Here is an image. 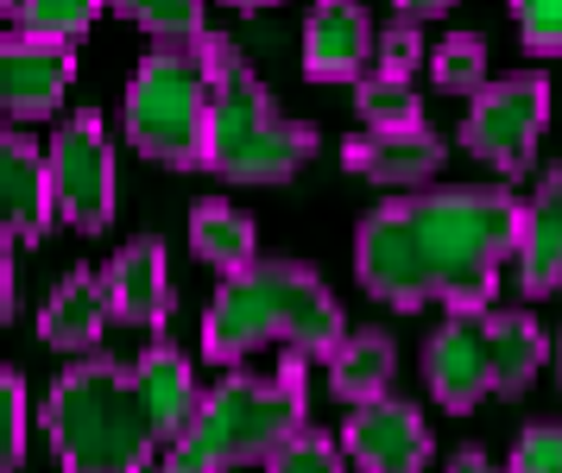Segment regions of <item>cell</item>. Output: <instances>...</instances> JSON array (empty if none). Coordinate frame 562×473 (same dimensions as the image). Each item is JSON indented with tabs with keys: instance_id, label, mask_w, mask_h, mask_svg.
I'll return each instance as SVG.
<instances>
[{
	"instance_id": "cell-1",
	"label": "cell",
	"mask_w": 562,
	"mask_h": 473,
	"mask_svg": "<svg viewBox=\"0 0 562 473\" xmlns=\"http://www.w3.org/2000/svg\"><path fill=\"white\" fill-rule=\"evenodd\" d=\"M525 202L506 183H456L405 202H380L355 227V278L392 309H486L499 266L518 247Z\"/></svg>"
},
{
	"instance_id": "cell-2",
	"label": "cell",
	"mask_w": 562,
	"mask_h": 473,
	"mask_svg": "<svg viewBox=\"0 0 562 473\" xmlns=\"http://www.w3.org/2000/svg\"><path fill=\"white\" fill-rule=\"evenodd\" d=\"M272 341L297 353H323V360L348 341L341 303L297 259H254V266L228 272V284L215 291L203 316V360H215V367H234Z\"/></svg>"
},
{
	"instance_id": "cell-3",
	"label": "cell",
	"mask_w": 562,
	"mask_h": 473,
	"mask_svg": "<svg viewBox=\"0 0 562 473\" xmlns=\"http://www.w3.org/2000/svg\"><path fill=\"white\" fill-rule=\"evenodd\" d=\"M304 360L310 353L291 348L272 379L228 373L215 392H203L190 429L158 454L153 473H234V468H247V461H272L310 417V367Z\"/></svg>"
},
{
	"instance_id": "cell-4",
	"label": "cell",
	"mask_w": 562,
	"mask_h": 473,
	"mask_svg": "<svg viewBox=\"0 0 562 473\" xmlns=\"http://www.w3.org/2000/svg\"><path fill=\"white\" fill-rule=\"evenodd\" d=\"M45 436H52L64 473H153L158 429L139 392V367L121 360H77L45 398Z\"/></svg>"
},
{
	"instance_id": "cell-5",
	"label": "cell",
	"mask_w": 562,
	"mask_h": 473,
	"mask_svg": "<svg viewBox=\"0 0 562 473\" xmlns=\"http://www.w3.org/2000/svg\"><path fill=\"white\" fill-rule=\"evenodd\" d=\"M209 50V146H203V171L228 177V183H291L316 151V126L284 121L266 82L247 70V57L222 38L203 32Z\"/></svg>"
},
{
	"instance_id": "cell-6",
	"label": "cell",
	"mask_w": 562,
	"mask_h": 473,
	"mask_svg": "<svg viewBox=\"0 0 562 473\" xmlns=\"http://www.w3.org/2000/svg\"><path fill=\"white\" fill-rule=\"evenodd\" d=\"M209 50L196 45H158L146 50V64L133 70L127 101H121V121H127V146L171 165V171H190L203 165L209 146Z\"/></svg>"
},
{
	"instance_id": "cell-7",
	"label": "cell",
	"mask_w": 562,
	"mask_h": 473,
	"mask_svg": "<svg viewBox=\"0 0 562 473\" xmlns=\"http://www.w3.org/2000/svg\"><path fill=\"white\" fill-rule=\"evenodd\" d=\"M543 121H550V82L537 70H512L474 95L468 121H461V146L499 177H525L537 139H543Z\"/></svg>"
},
{
	"instance_id": "cell-8",
	"label": "cell",
	"mask_w": 562,
	"mask_h": 473,
	"mask_svg": "<svg viewBox=\"0 0 562 473\" xmlns=\"http://www.w3.org/2000/svg\"><path fill=\"white\" fill-rule=\"evenodd\" d=\"M52 196L57 215L82 234L114 222V151H108L102 114H70L52 139Z\"/></svg>"
},
{
	"instance_id": "cell-9",
	"label": "cell",
	"mask_w": 562,
	"mask_h": 473,
	"mask_svg": "<svg viewBox=\"0 0 562 473\" xmlns=\"http://www.w3.org/2000/svg\"><path fill=\"white\" fill-rule=\"evenodd\" d=\"M424 379L430 398L449 417H468L493 392V341H486V309H449L442 328L424 341Z\"/></svg>"
},
{
	"instance_id": "cell-10",
	"label": "cell",
	"mask_w": 562,
	"mask_h": 473,
	"mask_svg": "<svg viewBox=\"0 0 562 473\" xmlns=\"http://www.w3.org/2000/svg\"><path fill=\"white\" fill-rule=\"evenodd\" d=\"M70 82H77L70 38H45V32H7L0 38V114L45 121L64 108Z\"/></svg>"
},
{
	"instance_id": "cell-11",
	"label": "cell",
	"mask_w": 562,
	"mask_h": 473,
	"mask_svg": "<svg viewBox=\"0 0 562 473\" xmlns=\"http://www.w3.org/2000/svg\"><path fill=\"white\" fill-rule=\"evenodd\" d=\"M341 449H348L355 473H424L430 468V424L417 417V404L385 392L373 404H355Z\"/></svg>"
},
{
	"instance_id": "cell-12",
	"label": "cell",
	"mask_w": 562,
	"mask_h": 473,
	"mask_svg": "<svg viewBox=\"0 0 562 473\" xmlns=\"http://www.w3.org/2000/svg\"><path fill=\"white\" fill-rule=\"evenodd\" d=\"M57 215L52 196V151H38L26 133L0 126V252L45 240Z\"/></svg>"
},
{
	"instance_id": "cell-13",
	"label": "cell",
	"mask_w": 562,
	"mask_h": 473,
	"mask_svg": "<svg viewBox=\"0 0 562 473\" xmlns=\"http://www.w3.org/2000/svg\"><path fill=\"white\" fill-rule=\"evenodd\" d=\"M380 57V32L360 0H316L304 20V76L310 82H360Z\"/></svg>"
},
{
	"instance_id": "cell-14",
	"label": "cell",
	"mask_w": 562,
	"mask_h": 473,
	"mask_svg": "<svg viewBox=\"0 0 562 473\" xmlns=\"http://www.w3.org/2000/svg\"><path fill=\"white\" fill-rule=\"evenodd\" d=\"M341 165L367 183H385V190H417L442 171V139H436L424 121H398V126H367L360 139L341 146Z\"/></svg>"
},
{
	"instance_id": "cell-15",
	"label": "cell",
	"mask_w": 562,
	"mask_h": 473,
	"mask_svg": "<svg viewBox=\"0 0 562 473\" xmlns=\"http://www.w3.org/2000/svg\"><path fill=\"white\" fill-rule=\"evenodd\" d=\"M512 266H518V291L525 297H550L562 284V165H550V177L537 183V196L525 202Z\"/></svg>"
},
{
	"instance_id": "cell-16",
	"label": "cell",
	"mask_w": 562,
	"mask_h": 473,
	"mask_svg": "<svg viewBox=\"0 0 562 473\" xmlns=\"http://www.w3.org/2000/svg\"><path fill=\"white\" fill-rule=\"evenodd\" d=\"M102 284H108L114 323H133V328H165L171 323V278H165V247H158L153 234L133 240V247L102 272Z\"/></svg>"
},
{
	"instance_id": "cell-17",
	"label": "cell",
	"mask_w": 562,
	"mask_h": 473,
	"mask_svg": "<svg viewBox=\"0 0 562 473\" xmlns=\"http://www.w3.org/2000/svg\"><path fill=\"white\" fill-rule=\"evenodd\" d=\"M108 316H114V309H108V284L102 278L95 272H70L52 297H45L38 335H45L52 348H64V353H89L95 341H102Z\"/></svg>"
},
{
	"instance_id": "cell-18",
	"label": "cell",
	"mask_w": 562,
	"mask_h": 473,
	"mask_svg": "<svg viewBox=\"0 0 562 473\" xmlns=\"http://www.w3.org/2000/svg\"><path fill=\"white\" fill-rule=\"evenodd\" d=\"M139 392H146V410H153V429H158V449H171L190 417H196V379L183 367V353L171 341H158L153 353H139Z\"/></svg>"
},
{
	"instance_id": "cell-19",
	"label": "cell",
	"mask_w": 562,
	"mask_h": 473,
	"mask_svg": "<svg viewBox=\"0 0 562 473\" xmlns=\"http://www.w3.org/2000/svg\"><path fill=\"white\" fill-rule=\"evenodd\" d=\"M486 341H493V392H506V398H518L550 360V341H543V328L525 309H493L486 316Z\"/></svg>"
},
{
	"instance_id": "cell-20",
	"label": "cell",
	"mask_w": 562,
	"mask_h": 473,
	"mask_svg": "<svg viewBox=\"0 0 562 473\" xmlns=\"http://www.w3.org/2000/svg\"><path fill=\"white\" fill-rule=\"evenodd\" d=\"M392 367H398L392 335H380V328H360V335H348V341L329 353V385H335V398H348V404L385 398Z\"/></svg>"
},
{
	"instance_id": "cell-21",
	"label": "cell",
	"mask_w": 562,
	"mask_h": 473,
	"mask_svg": "<svg viewBox=\"0 0 562 473\" xmlns=\"http://www.w3.org/2000/svg\"><path fill=\"white\" fill-rule=\"evenodd\" d=\"M190 247L203 252L215 272H240V266H254V222L228 202H203L190 215Z\"/></svg>"
},
{
	"instance_id": "cell-22",
	"label": "cell",
	"mask_w": 562,
	"mask_h": 473,
	"mask_svg": "<svg viewBox=\"0 0 562 473\" xmlns=\"http://www.w3.org/2000/svg\"><path fill=\"white\" fill-rule=\"evenodd\" d=\"M114 13H127L133 25H146L158 45H196L203 25V0H108Z\"/></svg>"
},
{
	"instance_id": "cell-23",
	"label": "cell",
	"mask_w": 562,
	"mask_h": 473,
	"mask_svg": "<svg viewBox=\"0 0 562 473\" xmlns=\"http://www.w3.org/2000/svg\"><path fill=\"white\" fill-rule=\"evenodd\" d=\"M430 76H436V89H449V95H481L486 89V45L474 32H449L430 50Z\"/></svg>"
},
{
	"instance_id": "cell-24",
	"label": "cell",
	"mask_w": 562,
	"mask_h": 473,
	"mask_svg": "<svg viewBox=\"0 0 562 473\" xmlns=\"http://www.w3.org/2000/svg\"><path fill=\"white\" fill-rule=\"evenodd\" d=\"M102 7L108 0H20L13 25H20V32H45V38H70V45H77L82 32L95 25Z\"/></svg>"
},
{
	"instance_id": "cell-25",
	"label": "cell",
	"mask_w": 562,
	"mask_h": 473,
	"mask_svg": "<svg viewBox=\"0 0 562 473\" xmlns=\"http://www.w3.org/2000/svg\"><path fill=\"white\" fill-rule=\"evenodd\" d=\"M355 108L367 114V126H398V121H417V95H411V76H392V70L360 76Z\"/></svg>"
},
{
	"instance_id": "cell-26",
	"label": "cell",
	"mask_w": 562,
	"mask_h": 473,
	"mask_svg": "<svg viewBox=\"0 0 562 473\" xmlns=\"http://www.w3.org/2000/svg\"><path fill=\"white\" fill-rule=\"evenodd\" d=\"M266 473H348V468H341V442L304 424L272 461H266Z\"/></svg>"
},
{
	"instance_id": "cell-27",
	"label": "cell",
	"mask_w": 562,
	"mask_h": 473,
	"mask_svg": "<svg viewBox=\"0 0 562 473\" xmlns=\"http://www.w3.org/2000/svg\"><path fill=\"white\" fill-rule=\"evenodd\" d=\"M26 461V385L13 367H0V473H20Z\"/></svg>"
},
{
	"instance_id": "cell-28",
	"label": "cell",
	"mask_w": 562,
	"mask_h": 473,
	"mask_svg": "<svg viewBox=\"0 0 562 473\" xmlns=\"http://www.w3.org/2000/svg\"><path fill=\"white\" fill-rule=\"evenodd\" d=\"M512 7V25L531 57H557L562 50V0H506Z\"/></svg>"
},
{
	"instance_id": "cell-29",
	"label": "cell",
	"mask_w": 562,
	"mask_h": 473,
	"mask_svg": "<svg viewBox=\"0 0 562 473\" xmlns=\"http://www.w3.org/2000/svg\"><path fill=\"white\" fill-rule=\"evenodd\" d=\"M512 473H562V424H531L512 442Z\"/></svg>"
},
{
	"instance_id": "cell-30",
	"label": "cell",
	"mask_w": 562,
	"mask_h": 473,
	"mask_svg": "<svg viewBox=\"0 0 562 473\" xmlns=\"http://www.w3.org/2000/svg\"><path fill=\"white\" fill-rule=\"evenodd\" d=\"M417 57H424V32H417V20H398V13H392V25L380 32V70L411 76L417 70Z\"/></svg>"
},
{
	"instance_id": "cell-31",
	"label": "cell",
	"mask_w": 562,
	"mask_h": 473,
	"mask_svg": "<svg viewBox=\"0 0 562 473\" xmlns=\"http://www.w3.org/2000/svg\"><path fill=\"white\" fill-rule=\"evenodd\" d=\"M449 7H456V0H392V13H398V20H442V13H449Z\"/></svg>"
},
{
	"instance_id": "cell-32",
	"label": "cell",
	"mask_w": 562,
	"mask_h": 473,
	"mask_svg": "<svg viewBox=\"0 0 562 473\" xmlns=\"http://www.w3.org/2000/svg\"><path fill=\"white\" fill-rule=\"evenodd\" d=\"M13 323V259L0 252V328Z\"/></svg>"
},
{
	"instance_id": "cell-33",
	"label": "cell",
	"mask_w": 562,
	"mask_h": 473,
	"mask_svg": "<svg viewBox=\"0 0 562 473\" xmlns=\"http://www.w3.org/2000/svg\"><path fill=\"white\" fill-rule=\"evenodd\" d=\"M449 473H499L493 461H486L481 449H456V461H449Z\"/></svg>"
},
{
	"instance_id": "cell-34",
	"label": "cell",
	"mask_w": 562,
	"mask_h": 473,
	"mask_svg": "<svg viewBox=\"0 0 562 473\" xmlns=\"http://www.w3.org/2000/svg\"><path fill=\"white\" fill-rule=\"evenodd\" d=\"M20 13V0H0V20H13Z\"/></svg>"
},
{
	"instance_id": "cell-35",
	"label": "cell",
	"mask_w": 562,
	"mask_h": 473,
	"mask_svg": "<svg viewBox=\"0 0 562 473\" xmlns=\"http://www.w3.org/2000/svg\"><path fill=\"white\" fill-rule=\"evenodd\" d=\"M228 7H272V0H228Z\"/></svg>"
},
{
	"instance_id": "cell-36",
	"label": "cell",
	"mask_w": 562,
	"mask_h": 473,
	"mask_svg": "<svg viewBox=\"0 0 562 473\" xmlns=\"http://www.w3.org/2000/svg\"><path fill=\"white\" fill-rule=\"evenodd\" d=\"M557 379H562V341H557Z\"/></svg>"
}]
</instances>
